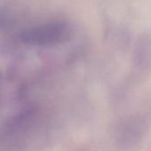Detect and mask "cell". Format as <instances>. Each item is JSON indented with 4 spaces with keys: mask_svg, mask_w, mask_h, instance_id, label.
<instances>
[{
    "mask_svg": "<svg viewBox=\"0 0 151 151\" xmlns=\"http://www.w3.org/2000/svg\"><path fill=\"white\" fill-rule=\"evenodd\" d=\"M71 37V27L68 23L56 22L29 29L25 33L24 39L32 45H53L67 42Z\"/></svg>",
    "mask_w": 151,
    "mask_h": 151,
    "instance_id": "cell-1",
    "label": "cell"
}]
</instances>
